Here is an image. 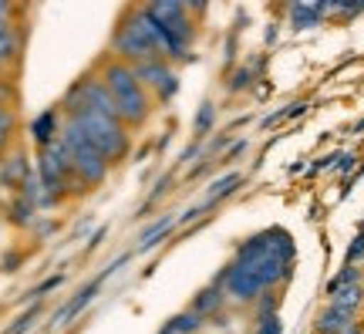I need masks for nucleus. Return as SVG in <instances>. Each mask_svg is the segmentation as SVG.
Here are the masks:
<instances>
[{
    "label": "nucleus",
    "mask_w": 364,
    "mask_h": 334,
    "mask_svg": "<svg viewBox=\"0 0 364 334\" xmlns=\"http://www.w3.org/2000/svg\"><path fill=\"white\" fill-rule=\"evenodd\" d=\"M327 301H331V304H338V308H344V310L361 314V308H364V281L348 283V287H338L334 294H327Z\"/></svg>",
    "instance_id": "nucleus-17"
},
{
    "label": "nucleus",
    "mask_w": 364,
    "mask_h": 334,
    "mask_svg": "<svg viewBox=\"0 0 364 334\" xmlns=\"http://www.w3.org/2000/svg\"><path fill=\"white\" fill-rule=\"evenodd\" d=\"M0 219H4V203H0Z\"/></svg>",
    "instance_id": "nucleus-38"
},
{
    "label": "nucleus",
    "mask_w": 364,
    "mask_h": 334,
    "mask_svg": "<svg viewBox=\"0 0 364 334\" xmlns=\"http://www.w3.org/2000/svg\"><path fill=\"white\" fill-rule=\"evenodd\" d=\"M189 308H193L196 314H203L206 324H209L213 318H220L223 314V308H226V294H223L220 283H209V287H203V291L193 297V304H189Z\"/></svg>",
    "instance_id": "nucleus-12"
},
{
    "label": "nucleus",
    "mask_w": 364,
    "mask_h": 334,
    "mask_svg": "<svg viewBox=\"0 0 364 334\" xmlns=\"http://www.w3.org/2000/svg\"><path fill=\"white\" fill-rule=\"evenodd\" d=\"M71 122H78V129L88 135V142L98 149V152L115 166L122 162L132 149V135H129V125L122 122L118 115H105V112H91V108H78V112H71Z\"/></svg>",
    "instance_id": "nucleus-3"
},
{
    "label": "nucleus",
    "mask_w": 364,
    "mask_h": 334,
    "mask_svg": "<svg viewBox=\"0 0 364 334\" xmlns=\"http://www.w3.org/2000/svg\"><path fill=\"white\" fill-rule=\"evenodd\" d=\"M34 318H38V308H34V310H27L24 318H21V321L14 324V328H11V331H7V334H24L27 328H31V324H34Z\"/></svg>",
    "instance_id": "nucleus-30"
},
{
    "label": "nucleus",
    "mask_w": 364,
    "mask_h": 334,
    "mask_svg": "<svg viewBox=\"0 0 364 334\" xmlns=\"http://www.w3.org/2000/svg\"><path fill=\"white\" fill-rule=\"evenodd\" d=\"M364 11V0H324L321 17H354Z\"/></svg>",
    "instance_id": "nucleus-21"
},
{
    "label": "nucleus",
    "mask_w": 364,
    "mask_h": 334,
    "mask_svg": "<svg viewBox=\"0 0 364 334\" xmlns=\"http://www.w3.org/2000/svg\"><path fill=\"white\" fill-rule=\"evenodd\" d=\"M166 58L169 54V34L166 27L159 24L152 14L145 11L142 4L132 7L122 21H118L115 34H112V58H122V61H142V58Z\"/></svg>",
    "instance_id": "nucleus-1"
},
{
    "label": "nucleus",
    "mask_w": 364,
    "mask_h": 334,
    "mask_svg": "<svg viewBox=\"0 0 364 334\" xmlns=\"http://www.w3.org/2000/svg\"><path fill=\"white\" fill-rule=\"evenodd\" d=\"M213 118H216V108H213V102H206L199 108V115H196V135H206L213 129Z\"/></svg>",
    "instance_id": "nucleus-28"
},
{
    "label": "nucleus",
    "mask_w": 364,
    "mask_h": 334,
    "mask_svg": "<svg viewBox=\"0 0 364 334\" xmlns=\"http://www.w3.org/2000/svg\"><path fill=\"white\" fill-rule=\"evenodd\" d=\"M21 102V95H17V85H14V78H7V71L0 75V105L4 108H17Z\"/></svg>",
    "instance_id": "nucleus-25"
},
{
    "label": "nucleus",
    "mask_w": 364,
    "mask_h": 334,
    "mask_svg": "<svg viewBox=\"0 0 364 334\" xmlns=\"http://www.w3.org/2000/svg\"><path fill=\"white\" fill-rule=\"evenodd\" d=\"M4 71H7V68H4V61H0V75H4Z\"/></svg>",
    "instance_id": "nucleus-37"
},
{
    "label": "nucleus",
    "mask_w": 364,
    "mask_h": 334,
    "mask_svg": "<svg viewBox=\"0 0 364 334\" xmlns=\"http://www.w3.org/2000/svg\"><path fill=\"white\" fill-rule=\"evenodd\" d=\"M21 51H24V31L17 21H0V61L4 68H14L21 61Z\"/></svg>",
    "instance_id": "nucleus-9"
},
{
    "label": "nucleus",
    "mask_w": 364,
    "mask_h": 334,
    "mask_svg": "<svg viewBox=\"0 0 364 334\" xmlns=\"http://www.w3.org/2000/svg\"><path fill=\"white\" fill-rule=\"evenodd\" d=\"M253 304H257V321H260V318H270V314H277V308H280V294H277V287H267V291H260V297H257Z\"/></svg>",
    "instance_id": "nucleus-24"
},
{
    "label": "nucleus",
    "mask_w": 364,
    "mask_h": 334,
    "mask_svg": "<svg viewBox=\"0 0 364 334\" xmlns=\"http://www.w3.org/2000/svg\"><path fill=\"white\" fill-rule=\"evenodd\" d=\"M17 139V108H4L0 105V155L7 152Z\"/></svg>",
    "instance_id": "nucleus-20"
},
{
    "label": "nucleus",
    "mask_w": 364,
    "mask_h": 334,
    "mask_svg": "<svg viewBox=\"0 0 364 334\" xmlns=\"http://www.w3.org/2000/svg\"><path fill=\"white\" fill-rule=\"evenodd\" d=\"M240 182H243V176H240V172H226V176H220V179H216L206 189V199H203V206H209V209H213V206L220 203V199H226L230 193H236V189H240Z\"/></svg>",
    "instance_id": "nucleus-18"
},
{
    "label": "nucleus",
    "mask_w": 364,
    "mask_h": 334,
    "mask_svg": "<svg viewBox=\"0 0 364 334\" xmlns=\"http://www.w3.org/2000/svg\"><path fill=\"white\" fill-rule=\"evenodd\" d=\"M159 334H179V331H176L172 324H166V328H162V331H159Z\"/></svg>",
    "instance_id": "nucleus-36"
},
{
    "label": "nucleus",
    "mask_w": 364,
    "mask_h": 334,
    "mask_svg": "<svg viewBox=\"0 0 364 334\" xmlns=\"http://www.w3.org/2000/svg\"><path fill=\"white\" fill-rule=\"evenodd\" d=\"M172 226H176V219H172V216L156 219L149 230H142V236H139V250H152L156 244H162V240L172 233Z\"/></svg>",
    "instance_id": "nucleus-19"
},
{
    "label": "nucleus",
    "mask_w": 364,
    "mask_h": 334,
    "mask_svg": "<svg viewBox=\"0 0 364 334\" xmlns=\"http://www.w3.org/2000/svg\"><path fill=\"white\" fill-rule=\"evenodd\" d=\"M280 328H284V324H280V318H277V314H270V318H260V321H257L253 334H280Z\"/></svg>",
    "instance_id": "nucleus-29"
},
{
    "label": "nucleus",
    "mask_w": 364,
    "mask_h": 334,
    "mask_svg": "<svg viewBox=\"0 0 364 334\" xmlns=\"http://www.w3.org/2000/svg\"><path fill=\"white\" fill-rule=\"evenodd\" d=\"M216 283L223 287L226 301H233V304H253V301L260 297V291H263L260 273H257L253 267H243V263H230V267H223V273L216 277Z\"/></svg>",
    "instance_id": "nucleus-7"
},
{
    "label": "nucleus",
    "mask_w": 364,
    "mask_h": 334,
    "mask_svg": "<svg viewBox=\"0 0 364 334\" xmlns=\"http://www.w3.org/2000/svg\"><path fill=\"white\" fill-rule=\"evenodd\" d=\"M321 4H324V0H290V11H294V7H304V11H321Z\"/></svg>",
    "instance_id": "nucleus-33"
},
{
    "label": "nucleus",
    "mask_w": 364,
    "mask_h": 334,
    "mask_svg": "<svg viewBox=\"0 0 364 334\" xmlns=\"http://www.w3.org/2000/svg\"><path fill=\"white\" fill-rule=\"evenodd\" d=\"M61 135V115H58V108H48V112H41L34 122H31V139L41 145H48Z\"/></svg>",
    "instance_id": "nucleus-14"
},
{
    "label": "nucleus",
    "mask_w": 364,
    "mask_h": 334,
    "mask_svg": "<svg viewBox=\"0 0 364 334\" xmlns=\"http://www.w3.org/2000/svg\"><path fill=\"white\" fill-rule=\"evenodd\" d=\"M58 283H61V277H51V281H44V283H41V287H38V291H34V294H38V297H44V294H48V291H54Z\"/></svg>",
    "instance_id": "nucleus-34"
},
{
    "label": "nucleus",
    "mask_w": 364,
    "mask_h": 334,
    "mask_svg": "<svg viewBox=\"0 0 364 334\" xmlns=\"http://www.w3.org/2000/svg\"><path fill=\"white\" fill-rule=\"evenodd\" d=\"M0 21H17V4L14 0H0Z\"/></svg>",
    "instance_id": "nucleus-32"
},
{
    "label": "nucleus",
    "mask_w": 364,
    "mask_h": 334,
    "mask_svg": "<svg viewBox=\"0 0 364 334\" xmlns=\"http://www.w3.org/2000/svg\"><path fill=\"white\" fill-rule=\"evenodd\" d=\"M7 219H11L14 226H31L34 219H38V206L31 203L27 196H21V193H11V203H7Z\"/></svg>",
    "instance_id": "nucleus-16"
},
{
    "label": "nucleus",
    "mask_w": 364,
    "mask_h": 334,
    "mask_svg": "<svg viewBox=\"0 0 364 334\" xmlns=\"http://www.w3.org/2000/svg\"><path fill=\"white\" fill-rule=\"evenodd\" d=\"M270 254V230L267 233H257V236H250L243 244L236 246L233 254V263H243V267H257L263 257Z\"/></svg>",
    "instance_id": "nucleus-13"
},
{
    "label": "nucleus",
    "mask_w": 364,
    "mask_h": 334,
    "mask_svg": "<svg viewBox=\"0 0 364 334\" xmlns=\"http://www.w3.org/2000/svg\"><path fill=\"white\" fill-rule=\"evenodd\" d=\"M135 75L139 81L145 85V91L156 98L159 105L172 102L176 95H179V75H176V68H172L169 58H142V61H135Z\"/></svg>",
    "instance_id": "nucleus-6"
},
{
    "label": "nucleus",
    "mask_w": 364,
    "mask_h": 334,
    "mask_svg": "<svg viewBox=\"0 0 364 334\" xmlns=\"http://www.w3.org/2000/svg\"><path fill=\"white\" fill-rule=\"evenodd\" d=\"M142 7L156 17L159 24H172V21L189 17V11H186V0H142Z\"/></svg>",
    "instance_id": "nucleus-15"
},
{
    "label": "nucleus",
    "mask_w": 364,
    "mask_h": 334,
    "mask_svg": "<svg viewBox=\"0 0 364 334\" xmlns=\"http://www.w3.org/2000/svg\"><path fill=\"white\" fill-rule=\"evenodd\" d=\"M98 78L105 81V88L112 95V102H115V112L118 118L129 125V129H142L149 115H152V95L145 91V85L139 81L135 75V68L129 61H122V58H105L102 68H98Z\"/></svg>",
    "instance_id": "nucleus-2"
},
{
    "label": "nucleus",
    "mask_w": 364,
    "mask_h": 334,
    "mask_svg": "<svg viewBox=\"0 0 364 334\" xmlns=\"http://www.w3.org/2000/svg\"><path fill=\"white\" fill-rule=\"evenodd\" d=\"M344 263H351V267H364V233H358L348 246V254H344Z\"/></svg>",
    "instance_id": "nucleus-27"
},
{
    "label": "nucleus",
    "mask_w": 364,
    "mask_h": 334,
    "mask_svg": "<svg viewBox=\"0 0 364 334\" xmlns=\"http://www.w3.org/2000/svg\"><path fill=\"white\" fill-rule=\"evenodd\" d=\"M31 172H34V166H31L24 149H14L11 145L7 152L0 155V189L4 193H17Z\"/></svg>",
    "instance_id": "nucleus-8"
},
{
    "label": "nucleus",
    "mask_w": 364,
    "mask_h": 334,
    "mask_svg": "<svg viewBox=\"0 0 364 334\" xmlns=\"http://www.w3.org/2000/svg\"><path fill=\"white\" fill-rule=\"evenodd\" d=\"M364 281V267H351V263H344V267L331 277V283H327V294H334L338 287H348V283H358Z\"/></svg>",
    "instance_id": "nucleus-23"
},
{
    "label": "nucleus",
    "mask_w": 364,
    "mask_h": 334,
    "mask_svg": "<svg viewBox=\"0 0 364 334\" xmlns=\"http://www.w3.org/2000/svg\"><path fill=\"white\" fill-rule=\"evenodd\" d=\"M102 281H105V277H98V281H91L88 287H81L78 294L71 297V301H68L65 308H61V310H58V314H54V324H58V328H61V324H71V321H75V318H78L81 310L88 308L91 301H95V294H98V291H102Z\"/></svg>",
    "instance_id": "nucleus-11"
},
{
    "label": "nucleus",
    "mask_w": 364,
    "mask_h": 334,
    "mask_svg": "<svg viewBox=\"0 0 364 334\" xmlns=\"http://www.w3.org/2000/svg\"><path fill=\"white\" fill-rule=\"evenodd\" d=\"M344 334H364V321H354V324H351V328H348V331H344Z\"/></svg>",
    "instance_id": "nucleus-35"
},
{
    "label": "nucleus",
    "mask_w": 364,
    "mask_h": 334,
    "mask_svg": "<svg viewBox=\"0 0 364 334\" xmlns=\"http://www.w3.org/2000/svg\"><path fill=\"white\" fill-rule=\"evenodd\" d=\"M61 139H65L68 152H71V162H75V176L85 189H95V186H102L108 179V172H112V162L105 159L95 145L88 142V135L78 129V122H71L65 118L61 122Z\"/></svg>",
    "instance_id": "nucleus-4"
},
{
    "label": "nucleus",
    "mask_w": 364,
    "mask_h": 334,
    "mask_svg": "<svg viewBox=\"0 0 364 334\" xmlns=\"http://www.w3.org/2000/svg\"><path fill=\"white\" fill-rule=\"evenodd\" d=\"M169 324L179 334H199L203 328H206V318H203V314H196V310L189 308V310H182V314H176Z\"/></svg>",
    "instance_id": "nucleus-22"
},
{
    "label": "nucleus",
    "mask_w": 364,
    "mask_h": 334,
    "mask_svg": "<svg viewBox=\"0 0 364 334\" xmlns=\"http://www.w3.org/2000/svg\"><path fill=\"white\" fill-rule=\"evenodd\" d=\"M361 233H364V223H361Z\"/></svg>",
    "instance_id": "nucleus-39"
},
{
    "label": "nucleus",
    "mask_w": 364,
    "mask_h": 334,
    "mask_svg": "<svg viewBox=\"0 0 364 334\" xmlns=\"http://www.w3.org/2000/svg\"><path fill=\"white\" fill-rule=\"evenodd\" d=\"M354 321H358L354 310H344V308H338V304L327 301V308L321 310L317 321H314V334H344Z\"/></svg>",
    "instance_id": "nucleus-10"
},
{
    "label": "nucleus",
    "mask_w": 364,
    "mask_h": 334,
    "mask_svg": "<svg viewBox=\"0 0 364 334\" xmlns=\"http://www.w3.org/2000/svg\"><path fill=\"white\" fill-rule=\"evenodd\" d=\"M206 7H209V0H186V11H189V17H203L206 14Z\"/></svg>",
    "instance_id": "nucleus-31"
},
{
    "label": "nucleus",
    "mask_w": 364,
    "mask_h": 334,
    "mask_svg": "<svg viewBox=\"0 0 364 334\" xmlns=\"http://www.w3.org/2000/svg\"><path fill=\"white\" fill-rule=\"evenodd\" d=\"M38 176L48 189H54V193L65 196V199L71 193H85V186H81L78 176H75V162H71V152H68V145L61 135L54 142H48V145H41Z\"/></svg>",
    "instance_id": "nucleus-5"
},
{
    "label": "nucleus",
    "mask_w": 364,
    "mask_h": 334,
    "mask_svg": "<svg viewBox=\"0 0 364 334\" xmlns=\"http://www.w3.org/2000/svg\"><path fill=\"white\" fill-rule=\"evenodd\" d=\"M290 21H294L297 31H307V27H314L317 21H321V11H304V7H294V11H290Z\"/></svg>",
    "instance_id": "nucleus-26"
}]
</instances>
